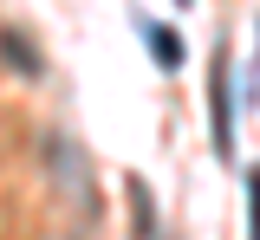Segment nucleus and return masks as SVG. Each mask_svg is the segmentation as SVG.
<instances>
[{"label":"nucleus","instance_id":"39448f33","mask_svg":"<svg viewBox=\"0 0 260 240\" xmlns=\"http://www.w3.org/2000/svg\"><path fill=\"white\" fill-rule=\"evenodd\" d=\"M182 7H189V0H182Z\"/></svg>","mask_w":260,"mask_h":240},{"label":"nucleus","instance_id":"7ed1b4c3","mask_svg":"<svg viewBox=\"0 0 260 240\" xmlns=\"http://www.w3.org/2000/svg\"><path fill=\"white\" fill-rule=\"evenodd\" d=\"M143 39H150V59H156L162 71H176V65H182V39L169 33V26H156V20H143Z\"/></svg>","mask_w":260,"mask_h":240},{"label":"nucleus","instance_id":"20e7f679","mask_svg":"<svg viewBox=\"0 0 260 240\" xmlns=\"http://www.w3.org/2000/svg\"><path fill=\"white\" fill-rule=\"evenodd\" d=\"M247 240H260V163L247 169Z\"/></svg>","mask_w":260,"mask_h":240},{"label":"nucleus","instance_id":"f03ea898","mask_svg":"<svg viewBox=\"0 0 260 240\" xmlns=\"http://www.w3.org/2000/svg\"><path fill=\"white\" fill-rule=\"evenodd\" d=\"M0 65L20 71V78H39V46H32L26 33H13V26H7V33H0Z\"/></svg>","mask_w":260,"mask_h":240},{"label":"nucleus","instance_id":"f257e3e1","mask_svg":"<svg viewBox=\"0 0 260 240\" xmlns=\"http://www.w3.org/2000/svg\"><path fill=\"white\" fill-rule=\"evenodd\" d=\"M208 110H215V149H234V104H228V52H215V78H208Z\"/></svg>","mask_w":260,"mask_h":240}]
</instances>
